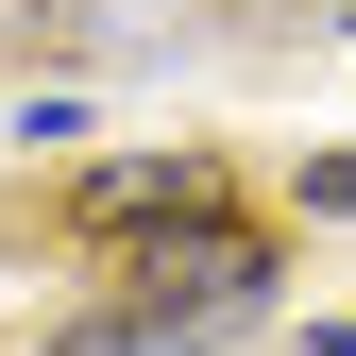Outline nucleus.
<instances>
[{"label":"nucleus","mask_w":356,"mask_h":356,"mask_svg":"<svg viewBox=\"0 0 356 356\" xmlns=\"http://www.w3.org/2000/svg\"><path fill=\"white\" fill-rule=\"evenodd\" d=\"M305 204H339V220H356V153H323V170H305Z\"/></svg>","instance_id":"7ed1b4c3"},{"label":"nucleus","mask_w":356,"mask_h":356,"mask_svg":"<svg viewBox=\"0 0 356 356\" xmlns=\"http://www.w3.org/2000/svg\"><path fill=\"white\" fill-rule=\"evenodd\" d=\"M136 289L187 323V305H238V289H272V254L238 238V220H204V204H170V220H136Z\"/></svg>","instance_id":"f257e3e1"},{"label":"nucleus","mask_w":356,"mask_h":356,"mask_svg":"<svg viewBox=\"0 0 356 356\" xmlns=\"http://www.w3.org/2000/svg\"><path fill=\"white\" fill-rule=\"evenodd\" d=\"M51 356H204V323H170V305H153V323H68Z\"/></svg>","instance_id":"f03ea898"}]
</instances>
